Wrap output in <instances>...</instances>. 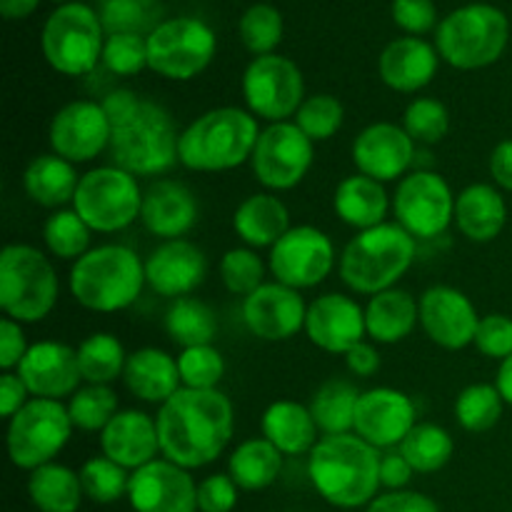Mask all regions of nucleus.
<instances>
[{"mask_svg": "<svg viewBox=\"0 0 512 512\" xmlns=\"http://www.w3.org/2000/svg\"><path fill=\"white\" fill-rule=\"evenodd\" d=\"M100 105L113 128L108 150L115 168L153 178L180 163L178 128L163 105L138 98L128 88L108 93Z\"/></svg>", "mask_w": 512, "mask_h": 512, "instance_id": "1", "label": "nucleus"}, {"mask_svg": "<svg viewBox=\"0 0 512 512\" xmlns=\"http://www.w3.org/2000/svg\"><path fill=\"white\" fill-rule=\"evenodd\" d=\"M165 460L185 470L220 458L233 438V405L220 390L180 388L155 418Z\"/></svg>", "mask_w": 512, "mask_h": 512, "instance_id": "2", "label": "nucleus"}, {"mask_svg": "<svg viewBox=\"0 0 512 512\" xmlns=\"http://www.w3.org/2000/svg\"><path fill=\"white\" fill-rule=\"evenodd\" d=\"M378 448L360 435H325L310 450L308 473L320 498L343 510L363 508L378 498L380 488Z\"/></svg>", "mask_w": 512, "mask_h": 512, "instance_id": "3", "label": "nucleus"}, {"mask_svg": "<svg viewBox=\"0 0 512 512\" xmlns=\"http://www.w3.org/2000/svg\"><path fill=\"white\" fill-rule=\"evenodd\" d=\"M145 283V263L125 245L88 250L70 270V293L83 308L95 313L130 308L140 298Z\"/></svg>", "mask_w": 512, "mask_h": 512, "instance_id": "4", "label": "nucleus"}, {"mask_svg": "<svg viewBox=\"0 0 512 512\" xmlns=\"http://www.w3.org/2000/svg\"><path fill=\"white\" fill-rule=\"evenodd\" d=\"M258 120L240 108H215L180 133V163L200 173L233 170L253 158Z\"/></svg>", "mask_w": 512, "mask_h": 512, "instance_id": "5", "label": "nucleus"}, {"mask_svg": "<svg viewBox=\"0 0 512 512\" xmlns=\"http://www.w3.org/2000/svg\"><path fill=\"white\" fill-rule=\"evenodd\" d=\"M418 245L398 223H383L360 230L343 250L340 278L350 290L378 295L390 290L413 265Z\"/></svg>", "mask_w": 512, "mask_h": 512, "instance_id": "6", "label": "nucleus"}, {"mask_svg": "<svg viewBox=\"0 0 512 512\" xmlns=\"http://www.w3.org/2000/svg\"><path fill=\"white\" fill-rule=\"evenodd\" d=\"M58 300V275L33 245H8L0 253V308L15 323H38Z\"/></svg>", "mask_w": 512, "mask_h": 512, "instance_id": "7", "label": "nucleus"}, {"mask_svg": "<svg viewBox=\"0 0 512 512\" xmlns=\"http://www.w3.org/2000/svg\"><path fill=\"white\" fill-rule=\"evenodd\" d=\"M508 35V18L498 8L485 3L465 5L440 23L438 50L453 68H485L503 55Z\"/></svg>", "mask_w": 512, "mask_h": 512, "instance_id": "8", "label": "nucleus"}, {"mask_svg": "<svg viewBox=\"0 0 512 512\" xmlns=\"http://www.w3.org/2000/svg\"><path fill=\"white\" fill-rule=\"evenodd\" d=\"M73 420L60 400L33 398L10 418L8 453L15 468L38 470L53 463L55 455L68 445Z\"/></svg>", "mask_w": 512, "mask_h": 512, "instance_id": "9", "label": "nucleus"}, {"mask_svg": "<svg viewBox=\"0 0 512 512\" xmlns=\"http://www.w3.org/2000/svg\"><path fill=\"white\" fill-rule=\"evenodd\" d=\"M103 48V23L88 5H60L43 28V53L58 73H90L103 58Z\"/></svg>", "mask_w": 512, "mask_h": 512, "instance_id": "10", "label": "nucleus"}, {"mask_svg": "<svg viewBox=\"0 0 512 512\" xmlns=\"http://www.w3.org/2000/svg\"><path fill=\"white\" fill-rule=\"evenodd\" d=\"M73 208L85 220L90 230L98 233H118L128 228L143 210V195L135 175L105 165L80 178Z\"/></svg>", "mask_w": 512, "mask_h": 512, "instance_id": "11", "label": "nucleus"}, {"mask_svg": "<svg viewBox=\"0 0 512 512\" xmlns=\"http://www.w3.org/2000/svg\"><path fill=\"white\" fill-rule=\"evenodd\" d=\"M215 55V35L195 18L163 20L148 35V68L170 80L203 73Z\"/></svg>", "mask_w": 512, "mask_h": 512, "instance_id": "12", "label": "nucleus"}, {"mask_svg": "<svg viewBox=\"0 0 512 512\" xmlns=\"http://www.w3.org/2000/svg\"><path fill=\"white\" fill-rule=\"evenodd\" d=\"M305 93L303 73L293 60L283 55H260L248 65L243 75V95L248 108L258 118L283 123L285 118L295 115Z\"/></svg>", "mask_w": 512, "mask_h": 512, "instance_id": "13", "label": "nucleus"}, {"mask_svg": "<svg viewBox=\"0 0 512 512\" xmlns=\"http://www.w3.org/2000/svg\"><path fill=\"white\" fill-rule=\"evenodd\" d=\"M395 218L413 238H438L455 220V198L438 173L418 170L400 180L393 200Z\"/></svg>", "mask_w": 512, "mask_h": 512, "instance_id": "14", "label": "nucleus"}, {"mask_svg": "<svg viewBox=\"0 0 512 512\" xmlns=\"http://www.w3.org/2000/svg\"><path fill=\"white\" fill-rule=\"evenodd\" d=\"M250 163L265 188L290 190L313 165V140L295 123H273L260 133Z\"/></svg>", "mask_w": 512, "mask_h": 512, "instance_id": "15", "label": "nucleus"}, {"mask_svg": "<svg viewBox=\"0 0 512 512\" xmlns=\"http://www.w3.org/2000/svg\"><path fill=\"white\" fill-rule=\"evenodd\" d=\"M335 263V250L328 235L313 225L290 228L270 248V270L278 283L293 290L315 288L330 275Z\"/></svg>", "mask_w": 512, "mask_h": 512, "instance_id": "16", "label": "nucleus"}, {"mask_svg": "<svg viewBox=\"0 0 512 512\" xmlns=\"http://www.w3.org/2000/svg\"><path fill=\"white\" fill-rule=\"evenodd\" d=\"M110 120L103 105L93 100H75L60 108L50 123L53 153L70 163H88L110 145Z\"/></svg>", "mask_w": 512, "mask_h": 512, "instance_id": "17", "label": "nucleus"}, {"mask_svg": "<svg viewBox=\"0 0 512 512\" xmlns=\"http://www.w3.org/2000/svg\"><path fill=\"white\" fill-rule=\"evenodd\" d=\"M128 500L135 512H195L198 485L180 465L170 460H153L133 470Z\"/></svg>", "mask_w": 512, "mask_h": 512, "instance_id": "18", "label": "nucleus"}, {"mask_svg": "<svg viewBox=\"0 0 512 512\" xmlns=\"http://www.w3.org/2000/svg\"><path fill=\"white\" fill-rule=\"evenodd\" d=\"M420 325L445 350H463L475 343L480 318L468 295L450 285H435L420 298Z\"/></svg>", "mask_w": 512, "mask_h": 512, "instance_id": "19", "label": "nucleus"}, {"mask_svg": "<svg viewBox=\"0 0 512 512\" xmlns=\"http://www.w3.org/2000/svg\"><path fill=\"white\" fill-rule=\"evenodd\" d=\"M308 308L298 290L283 283H263L243 300V320L255 338L278 340L293 338L305 328Z\"/></svg>", "mask_w": 512, "mask_h": 512, "instance_id": "20", "label": "nucleus"}, {"mask_svg": "<svg viewBox=\"0 0 512 512\" xmlns=\"http://www.w3.org/2000/svg\"><path fill=\"white\" fill-rule=\"evenodd\" d=\"M415 428V405L393 388H373L360 395L355 433L373 448H395Z\"/></svg>", "mask_w": 512, "mask_h": 512, "instance_id": "21", "label": "nucleus"}, {"mask_svg": "<svg viewBox=\"0 0 512 512\" xmlns=\"http://www.w3.org/2000/svg\"><path fill=\"white\" fill-rule=\"evenodd\" d=\"M18 378L23 380L28 393L35 398L58 400L65 395H75L78 393L75 388L83 380L78 350L63 343H53V340L30 345L18 365Z\"/></svg>", "mask_w": 512, "mask_h": 512, "instance_id": "22", "label": "nucleus"}, {"mask_svg": "<svg viewBox=\"0 0 512 512\" xmlns=\"http://www.w3.org/2000/svg\"><path fill=\"white\" fill-rule=\"evenodd\" d=\"M305 333L310 343L318 345L325 353H350L358 343H363L365 333V310L348 295L328 293L315 300L308 308L305 318Z\"/></svg>", "mask_w": 512, "mask_h": 512, "instance_id": "23", "label": "nucleus"}, {"mask_svg": "<svg viewBox=\"0 0 512 512\" xmlns=\"http://www.w3.org/2000/svg\"><path fill=\"white\" fill-rule=\"evenodd\" d=\"M415 140L395 123L368 125L353 143V163L378 183L400 178L415 158Z\"/></svg>", "mask_w": 512, "mask_h": 512, "instance_id": "24", "label": "nucleus"}, {"mask_svg": "<svg viewBox=\"0 0 512 512\" xmlns=\"http://www.w3.org/2000/svg\"><path fill=\"white\" fill-rule=\"evenodd\" d=\"M208 273V260L198 245L188 240H165L145 260V280L163 298H185Z\"/></svg>", "mask_w": 512, "mask_h": 512, "instance_id": "25", "label": "nucleus"}, {"mask_svg": "<svg viewBox=\"0 0 512 512\" xmlns=\"http://www.w3.org/2000/svg\"><path fill=\"white\" fill-rule=\"evenodd\" d=\"M100 448L105 458L123 465L125 470H138L153 463L158 455V425L140 410H120L100 433Z\"/></svg>", "mask_w": 512, "mask_h": 512, "instance_id": "26", "label": "nucleus"}, {"mask_svg": "<svg viewBox=\"0 0 512 512\" xmlns=\"http://www.w3.org/2000/svg\"><path fill=\"white\" fill-rule=\"evenodd\" d=\"M143 225L158 238L178 240L190 233L198 220V200L188 185L178 180H158L143 193Z\"/></svg>", "mask_w": 512, "mask_h": 512, "instance_id": "27", "label": "nucleus"}, {"mask_svg": "<svg viewBox=\"0 0 512 512\" xmlns=\"http://www.w3.org/2000/svg\"><path fill=\"white\" fill-rule=\"evenodd\" d=\"M438 53L420 38L393 40L380 55V78L398 93H415L433 80Z\"/></svg>", "mask_w": 512, "mask_h": 512, "instance_id": "28", "label": "nucleus"}, {"mask_svg": "<svg viewBox=\"0 0 512 512\" xmlns=\"http://www.w3.org/2000/svg\"><path fill=\"white\" fill-rule=\"evenodd\" d=\"M123 380L135 398L160 405L173 398L183 383L178 360L158 348H140L128 355Z\"/></svg>", "mask_w": 512, "mask_h": 512, "instance_id": "29", "label": "nucleus"}, {"mask_svg": "<svg viewBox=\"0 0 512 512\" xmlns=\"http://www.w3.org/2000/svg\"><path fill=\"white\" fill-rule=\"evenodd\" d=\"M508 220V205L493 185L475 183L455 200V223L473 243H490L498 238Z\"/></svg>", "mask_w": 512, "mask_h": 512, "instance_id": "30", "label": "nucleus"}, {"mask_svg": "<svg viewBox=\"0 0 512 512\" xmlns=\"http://www.w3.org/2000/svg\"><path fill=\"white\" fill-rule=\"evenodd\" d=\"M420 320V305L408 290L390 288L373 295L365 308V328L375 343L393 345L413 333Z\"/></svg>", "mask_w": 512, "mask_h": 512, "instance_id": "31", "label": "nucleus"}, {"mask_svg": "<svg viewBox=\"0 0 512 512\" xmlns=\"http://www.w3.org/2000/svg\"><path fill=\"white\" fill-rule=\"evenodd\" d=\"M233 228L253 248H273L290 230V213L275 195H250L235 210Z\"/></svg>", "mask_w": 512, "mask_h": 512, "instance_id": "32", "label": "nucleus"}, {"mask_svg": "<svg viewBox=\"0 0 512 512\" xmlns=\"http://www.w3.org/2000/svg\"><path fill=\"white\" fill-rule=\"evenodd\" d=\"M263 435L283 455H303L318 445V423L310 408L293 400H280L265 410Z\"/></svg>", "mask_w": 512, "mask_h": 512, "instance_id": "33", "label": "nucleus"}, {"mask_svg": "<svg viewBox=\"0 0 512 512\" xmlns=\"http://www.w3.org/2000/svg\"><path fill=\"white\" fill-rule=\"evenodd\" d=\"M335 213L343 223L358 230L383 225L385 215H388V193H385L383 183L368 178V175H350L335 190Z\"/></svg>", "mask_w": 512, "mask_h": 512, "instance_id": "34", "label": "nucleus"}, {"mask_svg": "<svg viewBox=\"0 0 512 512\" xmlns=\"http://www.w3.org/2000/svg\"><path fill=\"white\" fill-rule=\"evenodd\" d=\"M25 193L43 208H60L78 193L80 178L70 160L60 155H38L25 170Z\"/></svg>", "mask_w": 512, "mask_h": 512, "instance_id": "35", "label": "nucleus"}, {"mask_svg": "<svg viewBox=\"0 0 512 512\" xmlns=\"http://www.w3.org/2000/svg\"><path fill=\"white\" fill-rule=\"evenodd\" d=\"M280 470H283V453L265 438L240 443L228 463V473L235 485L250 493L270 488L278 480Z\"/></svg>", "mask_w": 512, "mask_h": 512, "instance_id": "36", "label": "nucleus"}, {"mask_svg": "<svg viewBox=\"0 0 512 512\" xmlns=\"http://www.w3.org/2000/svg\"><path fill=\"white\" fill-rule=\"evenodd\" d=\"M28 495L40 512H78L85 493L78 473L65 465L48 463L30 473Z\"/></svg>", "mask_w": 512, "mask_h": 512, "instance_id": "37", "label": "nucleus"}, {"mask_svg": "<svg viewBox=\"0 0 512 512\" xmlns=\"http://www.w3.org/2000/svg\"><path fill=\"white\" fill-rule=\"evenodd\" d=\"M358 388L348 380L333 378L315 393L313 403H310V413H313L318 430L325 435H345L355 430V410H358L360 400Z\"/></svg>", "mask_w": 512, "mask_h": 512, "instance_id": "38", "label": "nucleus"}, {"mask_svg": "<svg viewBox=\"0 0 512 512\" xmlns=\"http://www.w3.org/2000/svg\"><path fill=\"white\" fill-rule=\"evenodd\" d=\"M165 330L170 340L183 348H198L210 345L218 335V318L198 298H175L165 313Z\"/></svg>", "mask_w": 512, "mask_h": 512, "instance_id": "39", "label": "nucleus"}, {"mask_svg": "<svg viewBox=\"0 0 512 512\" xmlns=\"http://www.w3.org/2000/svg\"><path fill=\"white\" fill-rule=\"evenodd\" d=\"M453 438L445 428L433 423L415 425L400 443V453L415 473H438L453 458Z\"/></svg>", "mask_w": 512, "mask_h": 512, "instance_id": "40", "label": "nucleus"}, {"mask_svg": "<svg viewBox=\"0 0 512 512\" xmlns=\"http://www.w3.org/2000/svg\"><path fill=\"white\" fill-rule=\"evenodd\" d=\"M125 350L120 340L110 333H95L85 338L78 348V365L83 380L90 385H108L125 373Z\"/></svg>", "mask_w": 512, "mask_h": 512, "instance_id": "41", "label": "nucleus"}, {"mask_svg": "<svg viewBox=\"0 0 512 512\" xmlns=\"http://www.w3.org/2000/svg\"><path fill=\"white\" fill-rule=\"evenodd\" d=\"M160 15V0H100V23L110 35H150L160 25Z\"/></svg>", "mask_w": 512, "mask_h": 512, "instance_id": "42", "label": "nucleus"}, {"mask_svg": "<svg viewBox=\"0 0 512 512\" xmlns=\"http://www.w3.org/2000/svg\"><path fill=\"white\" fill-rule=\"evenodd\" d=\"M503 395L495 385H470L455 400V418L468 433H485L503 418Z\"/></svg>", "mask_w": 512, "mask_h": 512, "instance_id": "43", "label": "nucleus"}, {"mask_svg": "<svg viewBox=\"0 0 512 512\" xmlns=\"http://www.w3.org/2000/svg\"><path fill=\"white\" fill-rule=\"evenodd\" d=\"M68 413L73 428L85 430V433H95V430L103 433L105 425L118 415V395L108 385H88L73 395Z\"/></svg>", "mask_w": 512, "mask_h": 512, "instance_id": "44", "label": "nucleus"}, {"mask_svg": "<svg viewBox=\"0 0 512 512\" xmlns=\"http://www.w3.org/2000/svg\"><path fill=\"white\" fill-rule=\"evenodd\" d=\"M43 238L55 258H83L90 245V228L75 210H58L45 220Z\"/></svg>", "mask_w": 512, "mask_h": 512, "instance_id": "45", "label": "nucleus"}, {"mask_svg": "<svg viewBox=\"0 0 512 512\" xmlns=\"http://www.w3.org/2000/svg\"><path fill=\"white\" fill-rule=\"evenodd\" d=\"M80 483H83L85 498L100 505H110L128 495L130 475L125 473L123 465L113 463L103 455V458H90L80 468Z\"/></svg>", "mask_w": 512, "mask_h": 512, "instance_id": "46", "label": "nucleus"}, {"mask_svg": "<svg viewBox=\"0 0 512 512\" xmlns=\"http://www.w3.org/2000/svg\"><path fill=\"white\" fill-rule=\"evenodd\" d=\"M405 133L413 140L425 145H435L448 135L450 115L440 100L435 98H418L405 108L403 115Z\"/></svg>", "mask_w": 512, "mask_h": 512, "instance_id": "47", "label": "nucleus"}, {"mask_svg": "<svg viewBox=\"0 0 512 512\" xmlns=\"http://www.w3.org/2000/svg\"><path fill=\"white\" fill-rule=\"evenodd\" d=\"M283 38V18L273 5H253L240 18V40L250 53L270 55Z\"/></svg>", "mask_w": 512, "mask_h": 512, "instance_id": "48", "label": "nucleus"}, {"mask_svg": "<svg viewBox=\"0 0 512 512\" xmlns=\"http://www.w3.org/2000/svg\"><path fill=\"white\" fill-rule=\"evenodd\" d=\"M343 105L333 95H313L305 98L300 110L295 113V125L308 135L310 140H328L343 125Z\"/></svg>", "mask_w": 512, "mask_h": 512, "instance_id": "49", "label": "nucleus"}, {"mask_svg": "<svg viewBox=\"0 0 512 512\" xmlns=\"http://www.w3.org/2000/svg\"><path fill=\"white\" fill-rule=\"evenodd\" d=\"M178 368L185 388L215 390L225 373V360L213 345H198V348H185L180 353Z\"/></svg>", "mask_w": 512, "mask_h": 512, "instance_id": "50", "label": "nucleus"}, {"mask_svg": "<svg viewBox=\"0 0 512 512\" xmlns=\"http://www.w3.org/2000/svg\"><path fill=\"white\" fill-rule=\"evenodd\" d=\"M265 265L260 260L258 253L248 248H235L228 250L220 260V278H223L225 288L235 295H245L248 298L250 293L263 285Z\"/></svg>", "mask_w": 512, "mask_h": 512, "instance_id": "51", "label": "nucleus"}, {"mask_svg": "<svg viewBox=\"0 0 512 512\" xmlns=\"http://www.w3.org/2000/svg\"><path fill=\"white\" fill-rule=\"evenodd\" d=\"M103 63L115 75H135L148 65V38L118 33L105 40Z\"/></svg>", "mask_w": 512, "mask_h": 512, "instance_id": "52", "label": "nucleus"}, {"mask_svg": "<svg viewBox=\"0 0 512 512\" xmlns=\"http://www.w3.org/2000/svg\"><path fill=\"white\" fill-rule=\"evenodd\" d=\"M475 345L488 358L505 360L512 355V318L508 315H485L480 318L478 333H475Z\"/></svg>", "mask_w": 512, "mask_h": 512, "instance_id": "53", "label": "nucleus"}, {"mask_svg": "<svg viewBox=\"0 0 512 512\" xmlns=\"http://www.w3.org/2000/svg\"><path fill=\"white\" fill-rule=\"evenodd\" d=\"M238 503V485L230 475H210L198 485L200 512H230Z\"/></svg>", "mask_w": 512, "mask_h": 512, "instance_id": "54", "label": "nucleus"}, {"mask_svg": "<svg viewBox=\"0 0 512 512\" xmlns=\"http://www.w3.org/2000/svg\"><path fill=\"white\" fill-rule=\"evenodd\" d=\"M393 18L408 33H428L438 13L433 0H393Z\"/></svg>", "mask_w": 512, "mask_h": 512, "instance_id": "55", "label": "nucleus"}, {"mask_svg": "<svg viewBox=\"0 0 512 512\" xmlns=\"http://www.w3.org/2000/svg\"><path fill=\"white\" fill-rule=\"evenodd\" d=\"M365 512H440L435 500L413 490H390L368 505Z\"/></svg>", "mask_w": 512, "mask_h": 512, "instance_id": "56", "label": "nucleus"}, {"mask_svg": "<svg viewBox=\"0 0 512 512\" xmlns=\"http://www.w3.org/2000/svg\"><path fill=\"white\" fill-rule=\"evenodd\" d=\"M25 353H28V345H25V333L20 323H15L13 318L0 320V368L5 373L10 368H18Z\"/></svg>", "mask_w": 512, "mask_h": 512, "instance_id": "57", "label": "nucleus"}, {"mask_svg": "<svg viewBox=\"0 0 512 512\" xmlns=\"http://www.w3.org/2000/svg\"><path fill=\"white\" fill-rule=\"evenodd\" d=\"M413 473L415 470L410 468L400 450H388L380 458V485H385L388 490H403L413 478Z\"/></svg>", "mask_w": 512, "mask_h": 512, "instance_id": "58", "label": "nucleus"}, {"mask_svg": "<svg viewBox=\"0 0 512 512\" xmlns=\"http://www.w3.org/2000/svg\"><path fill=\"white\" fill-rule=\"evenodd\" d=\"M28 388L23 380L13 373H5L0 378V415L3 418H13L25 403H28Z\"/></svg>", "mask_w": 512, "mask_h": 512, "instance_id": "59", "label": "nucleus"}, {"mask_svg": "<svg viewBox=\"0 0 512 512\" xmlns=\"http://www.w3.org/2000/svg\"><path fill=\"white\" fill-rule=\"evenodd\" d=\"M345 363H348V370L358 378H370V375L378 373L380 368V355L373 345L358 343L350 353H345Z\"/></svg>", "mask_w": 512, "mask_h": 512, "instance_id": "60", "label": "nucleus"}, {"mask_svg": "<svg viewBox=\"0 0 512 512\" xmlns=\"http://www.w3.org/2000/svg\"><path fill=\"white\" fill-rule=\"evenodd\" d=\"M490 173H493L495 183H498L500 188L512 193V138L503 140V143L493 150V155H490Z\"/></svg>", "mask_w": 512, "mask_h": 512, "instance_id": "61", "label": "nucleus"}, {"mask_svg": "<svg viewBox=\"0 0 512 512\" xmlns=\"http://www.w3.org/2000/svg\"><path fill=\"white\" fill-rule=\"evenodd\" d=\"M35 5H38V0H0V13L8 20L25 18V15L33 13Z\"/></svg>", "mask_w": 512, "mask_h": 512, "instance_id": "62", "label": "nucleus"}, {"mask_svg": "<svg viewBox=\"0 0 512 512\" xmlns=\"http://www.w3.org/2000/svg\"><path fill=\"white\" fill-rule=\"evenodd\" d=\"M495 388L500 390V395H503L505 403L512 405V355H510V358H505L503 363H500Z\"/></svg>", "mask_w": 512, "mask_h": 512, "instance_id": "63", "label": "nucleus"}]
</instances>
